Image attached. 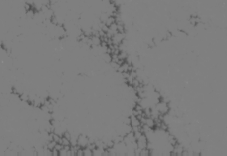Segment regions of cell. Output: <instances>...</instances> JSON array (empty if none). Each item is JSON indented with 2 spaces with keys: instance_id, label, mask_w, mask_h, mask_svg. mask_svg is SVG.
Instances as JSON below:
<instances>
[{
  "instance_id": "obj_1",
  "label": "cell",
  "mask_w": 227,
  "mask_h": 156,
  "mask_svg": "<svg viewBox=\"0 0 227 156\" xmlns=\"http://www.w3.org/2000/svg\"><path fill=\"white\" fill-rule=\"evenodd\" d=\"M155 107L161 115H165V114H166L169 111V106L166 102L162 101V102H157Z\"/></svg>"
},
{
  "instance_id": "obj_2",
  "label": "cell",
  "mask_w": 227,
  "mask_h": 156,
  "mask_svg": "<svg viewBox=\"0 0 227 156\" xmlns=\"http://www.w3.org/2000/svg\"><path fill=\"white\" fill-rule=\"evenodd\" d=\"M88 144V137H87L84 135H80L77 137V145H79L81 148L86 147Z\"/></svg>"
}]
</instances>
